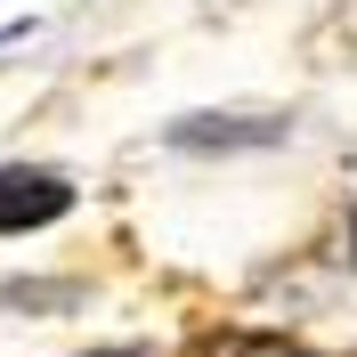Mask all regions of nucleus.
I'll use <instances>...</instances> for the list:
<instances>
[{"label":"nucleus","mask_w":357,"mask_h":357,"mask_svg":"<svg viewBox=\"0 0 357 357\" xmlns=\"http://www.w3.org/2000/svg\"><path fill=\"white\" fill-rule=\"evenodd\" d=\"M73 211V187L57 171H24V162H0V236H24V227H49Z\"/></svg>","instance_id":"nucleus-1"},{"label":"nucleus","mask_w":357,"mask_h":357,"mask_svg":"<svg viewBox=\"0 0 357 357\" xmlns=\"http://www.w3.org/2000/svg\"><path fill=\"white\" fill-rule=\"evenodd\" d=\"M268 138H284L276 114H260V122H244V114H187L171 130V146H187V155H227V146H268Z\"/></svg>","instance_id":"nucleus-2"},{"label":"nucleus","mask_w":357,"mask_h":357,"mask_svg":"<svg viewBox=\"0 0 357 357\" xmlns=\"http://www.w3.org/2000/svg\"><path fill=\"white\" fill-rule=\"evenodd\" d=\"M211 357H309V349H292V341H260V333H244V341H220Z\"/></svg>","instance_id":"nucleus-3"},{"label":"nucleus","mask_w":357,"mask_h":357,"mask_svg":"<svg viewBox=\"0 0 357 357\" xmlns=\"http://www.w3.org/2000/svg\"><path fill=\"white\" fill-rule=\"evenodd\" d=\"M89 357H162V349H89Z\"/></svg>","instance_id":"nucleus-4"},{"label":"nucleus","mask_w":357,"mask_h":357,"mask_svg":"<svg viewBox=\"0 0 357 357\" xmlns=\"http://www.w3.org/2000/svg\"><path fill=\"white\" fill-rule=\"evenodd\" d=\"M349 252H357V211H349Z\"/></svg>","instance_id":"nucleus-5"}]
</instances>
